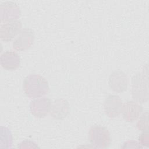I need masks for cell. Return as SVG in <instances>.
Instances as JSON below:
<instances>
[{
  "instance_id": "obj_13",
  "label": "cell",
  "mask_w": 149,
  "mask_h": 149,
  "mask_svg": "<svg viewBox=\"0 0 149 149\" xmlns=\"http://www.w3.org/2000/svg\"><path fill=\"white\" fill-rule=\"evenodd\" d=\"M137 127L139 130L146 132L148 130V113L146 112L139 118L137 123Z\"/></svg>"
},
{
  "instance_id": "obj_12",
  "label": "cell",
  "mask_w": 149,
  "mask_h": 149,
  "mask_svg": "<svg viewBox=\"0 0 149 149\" xmlns=\"http://www.w3.org/2000/svg\"><path fill=\"white\" fill-rule=\"evenodd\" d=\"M69 112V104L67 101L58 98L51 105L50 114L55 119H63Z\"/></svg>"
},
{
  "instance_id": "obj_11",
  "label": "cell",
  "mask_w": 149,
  "mask_h": 149,
  "mask_svg": "<svg viewBox=\"0 0 149 149\" xmlns=\"http://www.w3.org/2000/svg\"><path fill=\"white\" fill-rule=\"evenodd\" d=\"M20 57L19 54L13 51H6L1 54L0 63L3 68L8 70L16 69L20 64Z\"/></svg>"
},
{
  "instance_id": "obj_15",
  "label": "cell",
  "mask_w": 149,
  "mask_h": 149,
  "mask_svg": "<svg viewBox=\"0 0 149 149\" xmlns=\"http://www.w3.org/2000/svg\"><path fill=\"white\" fill-rule=\"evenodd\" d=\"M142 146L140 145L137 141H133V140H129L126 142H125L123 144V146L122 148H142Z\"/></svg>"
},
{
  "instance_id": "obj_1",
  "label": "cell",
  "mask_w": 149,
  "mask_h": 149,
  "mask_svg": "<svg viewBox=\"0 0 149 149\" xmlns=\"http://www.w3.org/2000/svg\"><path fill=\"white\" fill-rule=\"evenodd\" d=\"M23 88L26 95L31 98H38L45 95L49 90L47 80L37 74H30L24 80Z\"/></svg>"
},
{
  "instance_id": "obj_6",
  "label": "cell",
  "mask_w": 149,
  "mask_h": 149,
  "mask_svg": "<svg viewBox=\"0 0 149 149\" xmlns=\"http://www.w3.org/2000/svg\"><path fill=\"white\" fill-rule=\"evenodd\" d=\"M34 34L33 30L29 28L22 29L16 39L12 43L13 48L17 51H24L29 49L33 43Z\"/></svg>"
},
{
  "instance_id": "obj_8",
  "label": "cell",
  "mask_w": 149,
  "mask_h": 149,
  "mask_svg": "<svg viewBox=\"0 0 149 149\" xmlns=\"http://www.w3.org/2000/svg\"><path fill=\"white\" fill-rule=\"evenodd\" d=\"M22 30V23L20 20H16L7 22L1 25L0 37L5 41H11Z\"/></svg>"
},
{
  "instance_id": "obj_7",
  "label": "cell",
  "mask_w": 149,
  "mask_h": 149,
  "mask_svg": "<svg viewBox=\"0 0 149 149\" xmlns=\"http://www.w3.org/2000/svg\"><path fill=\"white\" fill-rule=\"evenodd\" d=\"M51 105V101L48 98L38 97L31 102L30 108L34 116L43 118L50 112Z\"/></svg>"
},
{
  "instance_id": "obj_4",
  "label": "cell",
  "mask_w": 149,
  "mask_h": 149,
  "mask_svg": "<svg viewBox=\"0 0 149 149\" xmlns=\"http://www.w3.org/2000/svg\"><path fill=\"white\" fill-rule=\"evenodd\" d=\"M108 84L113 91L118 93H123L127 88V76L122 70H116L110 74Z\"/></svg>"
},
{
  "instance_id": "obj_14",
  "label": "cell",
  "mask_w": 149,
  "mask_h": 149,
  "mask_svg": "<svg viewBox=\"0 0 149 149\" xmlns=\"http://www.w3.org/2000/svg\"><path fill=\"white\" fill-rule=\"evenodd\" d=\"M139 144L144 147H148L149 145V134L148 131L143 132L139 137Z\"/></svg>"
},
{
  "instance_id": "obj_2",
  "label": "cell",
  "mask_w": 149,
  "mask_h": 149,
  "mask_svg": "<svg viewBox=\"0 0 149 149\" xmlns=\"http://www.w3.org/2000/svg\"><path fill=\"white\" fill-rule=\"evenodd\" d=\"M131 93L133 98L139 103H144L148 99V81L147 74L137 73L132 79Z\"/></svg>"
},
{
  "instance_id": "obj_9",
  "label": "cell",
  "mask_w": 149,
  "mask_h": 149,
  "mask_svg": "<svg viewBox=\"0 0 149 149\" xmlns=\"http://www.w3.org/2000/svg\"><path fill=\"white\" fill-rule=\"evenodd\" d=\"M122 101L117 95H109L104 102V109L106 115L109 118H115L121 113Z\"/></svg>"
},
{
  "instance_id": "obj_5",
  "label": "cell",
  "mask_w": 149,
  "mask_h": 149,
  "mask_svg": "<svg viewBox=\"0 0 149 149\" xmlns=\"http://www.w3.org/2000/svg\"><path fill=\"white\" fill-rule=\"evenodd\" d=\"M1 19L3 22L16 20L20 16L21 11L19 5L13 1H5L0 5Z\"/></svg>"
},
{
  "instance_id": "obj_10",
  "label": "cell",
  "mask_w": 149,
  "mask_h": 149,
  "mask_svg": "<svg viewBox=\"0 0 149 149\" xmlns=\"http://www.w3.org/2000/svg\"><path fill=\"white\" fill-rule=\"evenodd\" d=\"M143 111L142 107L137 102L129 101L122 105L121 112L124 119L128 122L136 120Z\"/></svg>"
},
{
  "instance_id": "obj_3",
  "label": "cell",
  "mask_w": 149,
  "mask_h": 149,
  "mask_svg": "<svg viewBox=\"0 0 149 149\" xmlns=\"http://www.w3.org/2000/svg\"><path fill=\"white\" fill-rule=\"evenodd\" d=\"M88 139L96 148H105L111 144V137L109 130L105 127L95 125L89 129Z\"/></svg>"
}]
</instances>
